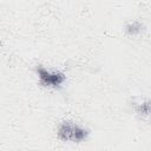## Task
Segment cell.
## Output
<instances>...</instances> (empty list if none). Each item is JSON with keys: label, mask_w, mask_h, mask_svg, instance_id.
I'll return each mask as SVG.
<instances>
[{"label": "cell", "mask_w": 151, "mask_h": 151, "mask_svg": "<svg viewBox=\"0 0 151 151\" xmlns=\"http://www.w3.org/2000/svg\"><path fill=\"white\" fill-rule=\"evenodd\" d=\"M88 129L70 119L60 122L57 126V137L63 142L81 143L88 137Z\"/></svg>", "instance_id": "6da1fadb"}, {"label": "cell", "mask_w": 151, "mask_h": 151, "mask_svg": "<svg viewBox=\"0 0 151 151\" xmlns=\"http://www.w3.org/2000/svg\"><path fill=\"white\" fill-rule=\"evenodd\" d=\"M35 73L39 78V83L41 86L53 90H59L63 87L64 83L66 81V74L61 71L48 70L42 65L35 66Z\"/></svg>", "instance_id": "7a4b0ae2"}, {"label": "cell", "mask_w": 151, "mask_h": 151, "mask_svg": "<svg viewBox=\"0 0 151 151\" xmlns=\"http://www.w3.org/2000/svg\"><path fill=\"white\" fill-rule=\"evenodd\" d=\"M133 109H134V112L140 117L151 114V98L143 100L140 103H134Z\"/></svg>", "instance_id": "3957f363"}, {"label": "cell", "mask_w": 151, "mask_h": 151, "mask_svg": "<svg viewBox=\"0 0 151 151\" xmlns=\"http://www.w3.org/2000/svg\"><path fill=\"white\" fill-rule=\"evenodd\" d=\"M126 33L130 34V35H136V34H139L142 31H143V25L138 21H134L132 24H129L125 28Z\"/></svg>", "instance_id": "277c9868"}]
</instances>
